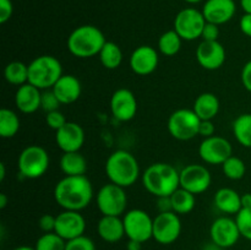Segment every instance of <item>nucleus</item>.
<instances>
[{
	"label": "nucleus",
	"mask_w": 251,
	"mask_h": 250,
	"mask_svg": "<svg viewBox=\"0 0 251 250\" xmlns=\"http://www.w3.org/2000/svg\"><path fill=\"white\" fill-rule=\"evenodd\" d=\"M93 185L86 175H65L54 186V200L63 210L82 211L93 199Z\"/></svg>",
	"instance_id": "nucleus-1"
},
{
	"label": "nucleus",
	"mask_w": 251,
	"mask_h": 250,
	"mask_svg": "<svg viewBox=\"0 0 251 250\" xmlns=\"http://www.w3.org/2000/svg\"><path fill=\"white\" fill-rule=\"evenodd\" d=\"M141 179L144 188L156 198L171 196L180 188L179 172L176 167L164 162H157L147 167Z\"/></svg>",
	"instance_id": "nucleus-2"
},
{
	"label": "nucleus",
	"mask_w": 251,
	"mask_h": 250,
	"mask_svg": "<svg viewBox=\"0 0 251 250\" xmlns=\"http://www.w3.org/2000/svg\"><path fill=\"white\" fill-rule=\"evenodd\" d=\"M105 174L110 183L123 188L134 185L140 178V166L136 157L126 150L112 152L105 161Z\"/></svg>",
	"instance_id": "nucleus-3"
},
{
	"label": "nucleus",
	"mask_w": 251,
	"mask_h": 250,
	"mask_svg": "<svg viewBox=\"0 0 251 250\" xmlns=\"http://www.w3.org/2000/svg\"><path fill=\"white\" fill-rule=\"evenodd\" d=\"M105 42L107 39L98 27L82 25L76 27L68 37V49L76 58L87 59L98 55Z\"/></svg>",
	"instance_id": "nucleus-4"
},
{
	"label": "nucleus",
	"mask_w": 251,
	"mask_h": 250,
	"mask_svg": "<svg viewBox=\"0 0 251 250\" xmlns=\"http://www.w3.org/2000/svg\"><path fill=\"white\" fill-rule=\"evenodd\" d=\"M63 75V65L53 55H39L28 64V83L41 91L53 88Z\"/></svg>",
	"instance_id": "nucleus-5"
},
{
	"label": "nucleus",
	"mask_w": 251,
	"mask_h": 250,
	"mask_svg": "<svg viewBox=\"0 0 251 250\" xmlns=\"http://www.w3.org/2000/svg\"><path fill=\"white\" fill-rule=\"evenodd\" d=\"M49 154L38 145L25 147L19 154L17 168L20 174L27 179H38L46 174L49 168Z\"/></svg>",
	"instance_id": "nucleus-6"
},
{
	"label": "nucleus",
	"mask_w": 251,
	"mask_h": 250,
	"mask_svg": "<svg viewBox=\"0 0 251 250\" xmlns=\"http://www.w3.org/2000/svg\"><path fill=\"white\" fill-rule=\"evenodd\" d=\"M201 119L194 109L180 108L169 115L167 127L172 137L179 141H189L199 135Z\"/></svg>",
	"instance_id": "nucleus-7"
},
{
	"label": "nucleus",
	"mask_w": 251,
	"mask_h": 250,
	"mask_svg": "<svg viewBox=\"0 0 251 250\" xmlns=\"http://www.w3.org/2000/svg\"><path fill=\"white\" fill-rule=\"evenodd\" d=\"M96 202L102 216L122 217L126 212L127 206V195L125 193V188L109 181L98 190Z\"/></svg>",
	"instance_id": "nucleus-8"
},
{
	"label": "nucleus",
	"mask_w": 251,
	"mask_h": 250,
	"mask_svg": "<svg viewBox=\"0 0 251 250\" xmlns=\"http://www.w3.org/2000/svg\"><path fill=\"white\" fill-rule=\"evenodd\" d=\"M127 239L145 243L153 238V218L141 208H132L123 216Z\"/></svg>",
	"instance_id": "nucleus-9"
},
{
	"label": "nucleus",
	"mask_w": 251,
	"mask_h": 250,
	"mask_svg": "<svg viewBox=\"0 0 251 250\" xmlns=\"http://www.w3.org/2000/svg\"><path fill=\"white\" fill-rule=\"evenodd\" d=\"M206 22L202 11L195 7H185L176 14L173 29L183 41L191 42L201 38Z\"/></svg>",
	"instance_id": "nucleus-10"
},
{
	"label": "nucleus",
	"mask_w": 251,
	"mask_h": 250,
	"mask_svg": "<svg viewBox=\"0 0 251 250\" xmlns=\"http://www.w3.org/2000/svg\"><path fill=\"white\" fill-rule=\"evenodd\" d=\"M181 234V221L178 213L162 212L153 218V239L162 245L173 244Z\"/></svg>",
	"instance_id": "nucleus-11"
},
{
	"label": "nucleus",
	"mask_w": 251,
	"mask_h": 250,
	"mask_svg": "<svg viewBox=\"0 0 251 250\" xmlns=\"http://www.w3.org/2000/svg\"><path fill=\"white\" fill-rule=\"evenodd\" d=\"M180 188L190 191L194 195L205 193L212 183L210 171L202 164H188L179 172Z\"/></svg>",
	"instance_id": "nucleus-12"
},
{
	"label": "nucleus",
	"mask_w": 251,
	"mask_h": 250,
	"mask_svg": "<svg viewBox=\"0 0 251 250\" xmlns=\"http://www.w3.org/2000/svg\"><path fill=\"white\" fill-rule=\"evenodd\" d=\"M199 154L205 163L222 166L230 156H233V147L227 139L215 135L202 140L199 146Z\"/></svg>",
	"instance_id": "nucleus-13"
},
{
	"label": "nucleus",
	"mask_w": 251,
	"mask_h": 250,
	"mask_svg": "<svg viewBox=\"0 0 251 250\" xmlns=\"http://www.w3.org/2000/svg\"><path fill=\"white\" fill-rule=\"evenodd\" d=\"M242 237L237 222L228 216L216 218L210 227L211 242L216 243L223 249L234 247Z\"/></svg>",
	"instance_id": "nucleus-14"
},
{
	"label": "nucleus",
	"mask_w": 251,
	"mask_h": 250,
	"mask_svg": "<svg viewBox=\"0 0 251 250\" xmlns=\"http://www.w3.org/2000/svg\"><path fill=\"white\" fill-rule=\"evenodd\" d=\"M86 229V220L80 211L64 210L56 215L55 230L66 242L83 235Z\"/></svg>",
	"instance_id": "nucleus-15"
},
{
	"label": "nucleus",
	"mask_w": 251,
	"mask_h": 250,
	"mask_svg": "<svg viewBox=\"0 0 251 250\" xmlns=\"http://www.w3.org/2000/svg\"><path fill=\"white\" fill-rule=\"evenodd\" d=\"M137 100L134 93L127 88L114 91L110 98V112L119 122H130L137 113Z\"/></svg>",
	"instance_id": "nucleus-16"
},
{
	"label": "nucleus",
	"mask_w": 251,
	"mask_h": 250,
	"mask_svg": "<svg viewBox=\"0 0 251 250\" xmlns=\"http://www.w3.org/2000/svg\"><path fill=\"white\" fill-rule=\"evenodd\" d=\"M226 49L221 42L202 41L196 48V60L206 70H217L226 61Z\"/></svg>",
	"instance_id": "nucleus-17"
},
{
	"label": "nucleus",
	"mask_w": 251,
	"mask_h": 250,
	"mask_svg": "<svg viewBox=\"0 0 251 250\" xmlns=\"http://www.w3.org/2000/svg\"><path fill=\"white\" fill-rule=\"evenodd\" d=\"M56 146L63 152H77L85 144V130L75 122H68L55 131Z\"/></svg>",
	"instance_id": "nucleus-18"
},
{
	"label": "nucleus",
	"mask_w": 251,
	"mask_h": 250,
	"mask_svg": "<svg viewBox=\"0 0 251 250\" xmlns=\"http://www.w3.org/2000/svg\"><path fill=\"white\" fill-rule=\"evenodd\" d=\"M130 68L136 75L147 76L153 73L159 63V54L151 46H140L130 55Z\"/></svg>",
	"instance_id": "nucleus-19"
},
{
	"label": "nucleus",
	"mask_w": 251,
	"mask_h": 250,
	"mask_svg": "<svg viewBox=\"0 0 251 250\" xmlns=\"http://www.w3.org/2000/svg\"><path fill=\"white\" fill-rule=\"evenodd\" d=\"M237 5L234 0H206L202 14L206 21L221 26L234 17Z\"/></svg>",
	"instance_id": "nucleus-20"
},
{
	"label": "nucleus",
	"mask_w": 251,
	"mask_h": 250,
	"mask_svg": "<svg viewBox=\"0 0 251 250\" xmlns=\"http://www.w3.org/2000/svg\"><path fill=\"white\" fill-rule=\"evenodd\" d=\"M42 91L31 83L17 87L15 93V105L24 114H32L41 108Z\"/></svg>",
	"instance_id": "nucleus-21"
},
{
	"label": "nucleus",
	"mask_w": 251,
	"mask_h": 250,
	"mask_svg": "<svg viewBox=\"0 0 251 250\" xmlns=\"http://www.w3.org/2000/svg\"><path fill=\"white\" fill-rule=\"evenodd\" d=\"M51 90L54 91L61 104H71L80 98L81 92H82V86H81L80 80L75 75L64 74L56 81Z\"/></svg>",
	"instance_id": "nucleus-22"
},
{
	"label": "nucleus",
	"mask_w": 251,
	"mask_h": 250,
	"mask_svg": "<svg viewBox=\"0 0 251 250\" xmlns=\"http://www.w3.org/2000/svg\"><path fill=\"white\" fill-rule=\"evenodd\" d=\"M97 232L104 242H120L125 235L124 221L120 216H102L97 223Z\"/></svg>",
	"instance_id": "nucleus-23"
},
{
	"label": "nucleus",
	"mask_w": 251,
	"mask_h": 250,
	"mask_svg": "<svg viewBox=\"0 0 251 250\" xmlns=\"http://www.w3.org/2000/svg\"><path fill=\"white\" fill-rule=\"evenodd\" d=\"M213 202L226 215H237L242 210V195L232 188H221L215 194Z\"/></svg>",
	"instance_id": "nucleus-24"
},
{
	"label": "nucleus",
	"mask_w": 251,
	"mask_h": 250,
	"mask_svg": "<svg viewBox=\"0 0 251 250\" xmlns=\"http://www.w3.org/2000/svg\"><path fill=\"white\" fill-rule=\"evenodd\" d=\"M221 103L212 92H203L196 97L193 109L201 120H213L220 112Z\"/></svg>",
	"instance_id": "nucleus-25"
},
{
	"label": "nucleus",
	"mask_w": 251,
	"mask_h": 250,
	"mask_svg": "<svg viewBox=\"0 0 251 250\" xmlns=\"http://www.w3.org/2000/svg\"><path fill=\"white\" fill-rule=\"evenodd\" d=\"M59 166L65 175H85L87 172V161L80 151L63 152Z\"/></svg>",
	"instance_id": "nucleus-26"
},
{
	"label": "nucleus",
	"mask_w": 251,
	"mask_h": 250,
	"mask_svg": "<svg viewBox=\"0 0 251 250\" xmlns=\"http://www.w3.org/2000/svg\"><path fill=\"white\" fill-rule=\"evenodd\" d=\"M196 195L183 188H179L171 195L173 212L180 215H188L196 205Z\"/></svg>",
	"instance_id": "nucleus-27"
},
{
	"label": "nucleus",
	"mask_w": 251,
	"mask_h": 250,
	"mask_svg": "<svg viewBox=\"0 0 251 250\" xmlns=\"http://www.w3.org/2000/svg\"><path fill=\"white\" fill-rule=\"evenodd\" d=\"M100 64L108 70H115L123 63V51L115 42L107 41L98 54Z\"/></svg>",
	"instance_id": "nucleus-28"
},
{
	"label": "nucleus",
	"mask_w": 251,
	"mask_h": 250,
	"mask_svg": "<svg viewBox=\"0 0 251 250\" xmlns=\"http://www.w3.org/2000/svg\"><path fill=\"white\" fill-rule=\"evenodd\" d=\"M233 134L238 144L251 149V113H244L233 122Z\"/></svg>",
	"instance_id": "nucleus-29"
},
{
	"label": "nucleus",
	"mask_w": 251,
	"mask_h": 250,
	"mask_svg": "<svg viewBox=\"0 0 251 250\" xmlns=\"http://www.w3.org/2000/svg\"><path fill=\"white\" fill-rule=\"evenodd\" d=\"M20 118L14 110L9 108H1L0 109V136L2 139H11L19 132Z\"/></svg>",
	"instance_id": "nucleus-30"
},
{
	"label": "nucleus",
	"mask_w": 251,
	"mask_h": 250,
	"mask_svg": "<svg viewBox=\"0 0 251 250\" xmlns=\"http://www.w3.org/2000/svg\"><path fill=\"white\" fill-rule=\"evenodd\" d=\"M4 77L10 85L20 87L28 82V65L22 61H11L5 66Z\"/></svg>",
	"instance_id": "nucleus-31"
},
{
	"label": "nucleus",
	"mask_w": 251,
	"mask_h": 250,
	"mask_svg": "<svg viewBox=\"0 0 251 250\" xmlns=\"http://www.w3.org/2000/svg\"><path fill=\"white\" fill-rule=\"evenodd\" d=\"M181 37L174 29L164 32L158 39L159 53L166 56H173L178 54L181 49Z\"/></svg>",
	"instance_id": "nucleus-32"
},
{
	"label": "nucleus",
	"mask_w": 251,
	"mask_h": 250,
	"mask_svg": "<svg viewBox=\"0 0 251 250\" xmlns=\"http://www.w3.org/2000/svg\"><path fill=\"white\" fill-rule=\"evenodd\" d=\"M222 171L225 175L230 180H240L247 173V166L242 158L237 156H230L222 164Z\"/></svg>",
	"instance_id": "nucleus-33"
},
{
	"label": "nucleus",
	"mask_w": 251,
	"mask_h": 250,
	"mask_svg": "<svg viewBox=\"0 0 251 250\" xmlns=\"http://www.w3.org/2000/svg\"><path fill=\"white\" fill-rule=\"evenodd\" d=\"M65 247L66 240L55 232L43 233L34 245L36 250H65Z\"/></svg>",
	"instance_id": "nucleus-34"
},
{
	"label": "nucleus",
	"mask_w": 251,
	"mask_h": 250,
	"mask_svg": "<svg viewBox=\"0 0 251 250\" xmlns=\"http://www.w3.org/2000/svg\"><path fill=\"white\" fill-rule=\"evenodd\" d=\"M235 222L239 228L240 235L251 242V207L242 208L235 215Z\"/></svg>",
	"instance_id": "nucleus-35"
},
{
	"label": "nucleus",
	"mask_w": 251,
	"mask_h": 250,
	"mask_svg": "<svg viewBox=\"0 0 251 250\" xmlns=\"http://www.w3.org/2000/svg\"><path fill=\"white\" fill-rule=\"evenodd\" d=\"M60 100H58V97L55 96L54 91L51 90H44L42 91V100H41V108L46 113L54 112V110H58L60 107Z\"/></svg>",
	"instance_id": "nucleus-36"
},
{
	"label": "nucleus",
	"mask_w": 251,
	"mask_h": 250,
	"mask_svg": "<svg viewBox=\"0 0 251 250\" xmlns=\"http://www.w3.org/2000/svg\"><path fill=\"white\" fill-rule=\"evenodd\" d=\"M65 250H96V244L85 234L66 242Z\"/></svg>",
	"instance_id": "nucleus-37"
},
{
	"label": "nucleus",
	"mask_w": 251,
	"mask_h": 250,
	"mask_svg": "<svg viewBox=\"0 0 251 250\" xmlns=\"http://www.w3.org/2000/svg\"><path fill=\"white\" fill-rule=\"evenodd\" d=\"M68 123L65 115L60 112V110H54V112L46 113V124L48 125L50 129H53L54 131L59 130L60 127H63L64 125Z\"/></svg>",
	"instance_id": "nucleus-38"
},
{
	"label": "nucleus",
	"mask_w": 251,
	"mask_h": 250,
	"mask_svg": "<svg viewBox=\"0 0 251 250\" xmlns=\"http://www.w3.org/2000/svg\"><path fill=\"white\" fill-rule=\"evenodd\" d=\"M56 216L50 215V213H44L39 217L38 227L43 233H50L55 230Z\"/></svg>",
	"instance_id": "nucleus-39"
},
{
	"label": "nucleus",
	"mask_w": 251,
	"mask_h": 250,
	"mask_svg": "<svg viewBox=\"0 0 251 250\" xmlns=\"http://www.w3.org/2000/svg\"><path fill=\"white\" fill-rule=\"evenodd\" d=\"M218 37H220V26L215 24H211V22H206L202 34H201L202 41L215 42L218 41Z\"/></svg>",
	"instance_id": "nucleus-40"
},
{
	"label": "nucleus",
	"mask_w": 251,
	"mask_h": 250,
	"mask_svg": "<svg viewBox=\"0 0 251 250\" xmlns=\"http://www.w3.org/2000/svg\"><path fill=\"white\" fill-rule=\"evenodd\" d=\"M14 5L11 0H0V24H6L12 16Z\"/></svg>",
	"instance_id": "nucleus-41"
},
{
	"label": "nucleus",
	"mask_w": 251,
	"mask_h": 250,
	"mask_svg": "<svg viewBox=\"0 0 251 250\" xmlns=\"http://www.w3.org/2000/svg\"><path fill=\"white\" fill-rule=\"evenodd\" d=\"M215 134L216 126L212 120H201L200 126H199V135L206 139V137L215 136Z\"/></svg>",
	"instance_id": "nucleus-42"
},
{
	"label": "nucleus",
	"mask_w": 251,
	"mask_h": 250,
	"mask_svg": "<svg viewBox=\"0 0 251 250\" xmlns=\"http://www.w3.org/2000/svg\"><path fill=\"white\" fill-rule=\"evenodd\" d=\"M240 78H242V83L245 90L251 93V60L245 63V65L243 66Z\"/></svg>",
	"instance_id": "nucleus-43"
},
{
	"label": "nucleus",
	"mask_w": 251,
	"mask_h": 250,
	"mask_svg": "<svg viewBox=\"0 0 251 250\" xmlns=\"http://www.w3.org/2000/svg\"><path fill=\"white\" fill-rule=\"evenodd\" d=\"M156 208L158 210V213L171 212V211H173L171 196H159V198H157Z\"/></svg>",
	"instance_id": "nucleus-44"
},
{
	"label": "nucleus",
	"mask_w": 251,
	"mask_h": 250,
	"mask_svg": "<svg viewBox=\"0 0 251 250\" xmlns=\"http://www.w3.org/2000/svg\"><path fill=\"white\" fill-rule=\"evenodd\" d=\"M239 28L245 36L251 38V14H244L240 17Z\"/></svg>",
	"instance_id": "nucleus-45"
},
{
	"label": "nucleus",
	"mask_w": 251,
	"mask_h": 250,
	"mask_svg": "<svg viewBox=\"0 0 251 250\" xmlns=\"http://www.w3.org/2000/svg\"><path fill=\"white\" fill-rule=\"evenodd\" d=\"M126 250H142V243L129 239L126 243Z\"/></svg>",
	"instance_id": "nucleus-46"
},
{
	"label": "nucleus",
	"mask_w": 251,
	"mask_h": 250,
	"mask_svg": "<svg viewBox=\"0 0 251 250\" xmlns=\"http://www.w3.org/2000/svg\"><path fill=\"white\" fill-rule=\"evenodd\" d=\"M251 207V193H247L242 195V208Z\"/></svg>",
	"instance_id": "nucleus-47"
},
{
	"label": "nucleus",
	"mask_w": 251,
	"mask_h": 250,
	"mask_svg": "<svg viewBox=\"0 0 251 250\" xmlns=\"http://www.w3.org/2000/svg\"><path fill=\"white\" fill-rule=\"evenodd\" d=\"M240 6L244 14H251V0H240Z\"/></svg>",
	"instance_id": "nucleus-48"
},
{
	"label": "nucleus",
	"mask_w": 251,
	"mask_h": 250,
	"mask_svg": "<svg viewBox=\"0 0 251 250\" xmlns=\"http://www.w3.org/2000/svg\"><path fill=\"white\" fill-rule=\"evenodd\" d=\"M201 250H225V249H223V248H221L220 245L216 244V243L210 242V243H207V244L203 245L202 249Z\"/></svg>",
	"instance_id": "nucleus-49"
},
{
	"label": "nucleus",
	"mask_w": 251,
	"mask_h": 250,
	"mask_svg": "<svg viewBox=\"0 0 251 250\" xmlns=\"http://www.w3.org/2000/svg\"><path fill=\"white\" fill-rule=\"evenodd\" d=\"M7 201H9V199H7L6 194H4V193L0 194V208H5V207H6Z\"/></svg>",
	"instance_id": "nucleus-50"
},
{
	"label": "nucleus",
	"mask_w": 251,
	"mask_h": 250,
	"mask_svg": "<svg viewBox=\"0 0 251 250\" xmlns=\"http://www.w3.org/2000/svg\"><path fill=\"white\" fill-rule=\"evenodd\" d=\"M6 175V169H5V163H0V181H2Z\"/></svg>",
	"instance_id": "nucleus-51"
},
{
	"label": "nucleus",
	"mask_w": 251,
	"mask_h": 250,
	"mask_svg": "<svg viewBox=\"0 0 251 250\" xmlns=\"http://www.w3.org/2000/svg\"><path fill=\"white\" fill-rule=\"evenodd\" d=\"M14 250H36V248H32V247H27V245H21V247H17L15 248Z\"/></svg>",
	"instance_id": "nucleus-52"
},
{
	"label": "nucleus",
	"mask_w": 251,
	"mask_h": 250,
	"mask_svg": "<svg viewBox=\"0 0 251 250\" xmlns=\"http://www.w3.org/2000/svg\"><path fill=\"white\" fill-rule=\"evenodd\" d=\"M184 1L189 2V4H198V2L202 1V0H184Z\"/></svg>",
	"instance_id": "nucleus-53"
},
{
	"label": "nucleus",
	"mask_w": 251,
	"mask_h": 250,
	"mask_svg": "<svg viewBox=\"0 0 251 250\" xmlns=\"http://www.w3.org/2000/svg\"><path fill=\"white\" fill-rule=\"evenodd\" d=\"M250 158H251V153H250Z\"/></svg>",
	"instance_id": "nucleus-54"
}]
</instances>
